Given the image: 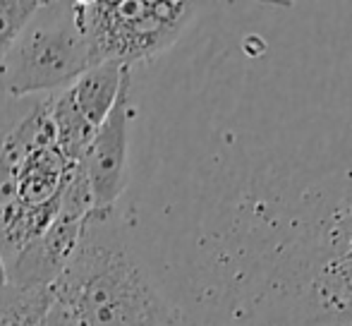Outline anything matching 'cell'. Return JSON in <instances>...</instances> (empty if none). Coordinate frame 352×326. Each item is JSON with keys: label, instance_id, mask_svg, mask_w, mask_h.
Listing matches in <instances>:
<instances>
[{"label": "cell", "instance_id": "cell-13", "mask_svg": "<svg viewBox=\"0 0 352 326\" xmlns=\"http://www.w3.org/2000/svg\"><path fill=\"white\" fill-rule=\"evenodd\" d=\"M8 283V274H5V264H3V257H0V288Z\"/></svg>", "mask_w": 352, "mask_h": 326}, {"label": "cell", "instance_id": "cell-12", "mask_svg": "<svg viewBox=\"0 0 352 326\" xmlns=\"http://www.w3.org/2000/svg\"><path fill=\"white\" fill-rule=\"evenodd\" d=\"M43 326H79V322L67 312L65 307H63L60 303H58L56 298H53L51 307H48V314H46V324Z\"/></svg>", "mask_w": 352, "mask_h": 326}, {"label": "cell", "instance_id": "cell-5", "mask_svg": "<svg viewBox=\"0 0 352 326\" xmlns=\"http://www.w3.org/2000/svg\"><path fill=\"white\" fill-rule=\"evenodd\" d=\"M91 221L94 199L87 175L82 166H77L51 226L5 264L8 283L24 288H53Z\"/></svg>", "mask_w": 352, "mask_h": 326}, {"label": "cell", "instance_id": "cell-8", "mask_svg": "<svg viewBox=\"0 0 352 326\" xmlns=\"http://www.w3.org/2000/svg\"><path fill=\"white\" fill-rule=\"evenodd\" d=\"M130 75V67H122L118 63H98V65L87 67L74 80V84L67 87L74 106L82 113L84 120L91 122L94 127L101 125L108 118V113L113 111L118 96H120L122 84Z\"/></svg>", "mask_w": 352, "mask_h": 326}, {"label": "cell", "instance_id": "cell-7", "mask_svg": "<svg viewBox=\"0 0 352 326\" xmlns=\"http://www.w3.org/2000/svg\"><path fill=\"white\" fill-rule=\"evenodd\" d=\"M311 295L326 314L352 317V221L331 233L314 274Z\"/></svg>", "mask_w": 352, "mask_h": 326}, {"label": "cell", "instance_id": "cell-1", "mask_svg": "<svg viewBox=\"0 0 352 326\" xmlns=\"http://www.w3.org/2000/svg\"><path fill=\"white\" fill-rule=\"evenodd\" d=\"M91 221L53 283V298L79 326H175V309L142 261Z\"/></svg>", "mask_w": 352, "mask_h": 326}, {"label": "cell", "instance_id": "cell-6", "mask_svg": "<svg viewBox=\"0 0 352 326\" xmlns=\"http://www.w3.org/2000/svg\"><path fill=\"white\" fill-rule=\"evenodd\" d=\"M132 116H135V103H132L130 75L122 84L113 111L96 127L87 154L79 161L94 199V221H108L113 206L127 187Z\"/></svg>", "mask_w": 352, "mask_h": 326}, {"label": "cell", "instance_id": "cell-9", "mask_svg": "<svg viewBox=\"0 0 352 326\" xmlns=\"http://www.w3.org/2000/svg\"><path fill=\"white\" fill-rule=\"evenodd\" d=\"M43 101H46L48 116H51L53 130H56L58 146H60V151L65 154V159L77 166V163L84 159V154H87L96 127L84 120L82 113L77 111V106H74V101L70 96V89L48 94Z\"/></svg>", "mask_w": 352, "mask_h": 326}, {"label": "cell", "instance_id": "cell-2", "mask_svg": "<svg viewBox=\"0 0 352 326\" xmlns=\"http://www.w3.org/2000/svg\"><path fill=\"white\" fill-rule=\"evenodd\" d=\"M77 166L67 161L58 146L46 101L34 106L0 142L3 264L14 259L51 226Z\"/></svg>", "mask_w": 352, "mask_h": 326}, {"label": "cell", "instance_id": "cell-11", "mask_svg": "<svg viewBox=\"0 0 352 326\" xmlns=\"http://www.w3.org/2000/svg\"><path fill=\"white\" fill-rule=\"evenodd\" d=\"M36 5L38 0H0V58L22 32Z\"/></svg>", "mask_w": 352, "mask_h": 326}, {"label": "cell", "instance_id": "cell-4", "mask_svg": "<svg viewBox=\"0 0 352 326\" xmlns=\"http://www.w3.org/2000/svg\"><path fill=\"white\" fill-rule=\"evenodd\" d=\"M79 22L91 65L118 63L130 67L156 58L180 39L195 5L180 0H84Z\"/></svg>", "mask_w": 352, "mask_h": 326}, {"label": "cell", "instance_id": "cell-10", "mask_svg": "<svg viewBox=\"0 0 352 326\" xmlns=\"http://www.w3.org/2000/svg\"><path fill=\"white\" fill-rule=\"evenodd\" d=\"M51 303V288L5 283L0 288V326H43Z\"/></svg>", "mask_w": 352, "mask_h": 326}, {"label": "cell", "instance_id": "cell-3", "mask_svg": "<svg viewBox=\"0 0 352 326\" xmlns=\"http://www.w3.org/2000/svg\"><path fill=\"white\" fill-rule=\"evenodd\" d=\"M91 67L77 3H38L5 56L0 58V91L8 98L56 94Z\"/></svg>", "mask_w": 352, "mask_h": 326}]
</instances>
